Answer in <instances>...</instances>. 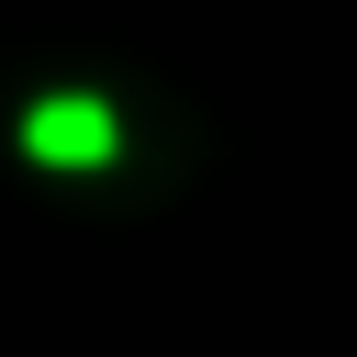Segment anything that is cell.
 Wrapping results in <instances>:
<instances>
[{"label":"cell","instance_id":"obj_1","mask_svg":"<svg viewBox=\"0 0 357 357\" xmlns=\"http://www.w3.org/2000/svg\"><path fill=\"white\" fill-rule=\"evenodd\" d=\"M22 145H33L45 167H100V156H112V100L56 89V100H33V112H22Z\"/></svg>","mask_w":357,"mask_h":357}]
</instances>
